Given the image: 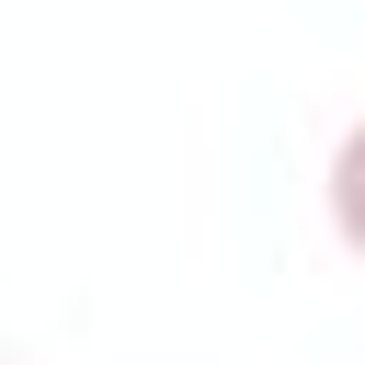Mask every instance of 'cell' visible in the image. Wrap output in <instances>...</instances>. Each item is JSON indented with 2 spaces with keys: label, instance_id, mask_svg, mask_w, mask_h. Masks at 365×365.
<instances>
[{
  "label": "cell",
  "instance_id": "obj_1",
  "mask_svg": "<svg viewBox=\"0 0 365 365\" xmlns=\"http://www.w3.org/2000/svg\"><path fill=\"white\" fill-rule=\"evenodd\" d=\"M319 205H331V240L365 262V114L331 137V171H319Z\"/></svg>",
  "mask_w": 365,
  "mask_h": 365
},
{
  "label": "cell",
  "instance_id": "obj_2",
  "mask_svg": "<svg viewBox=\"0 0 365 365\" xmlns=\"http://www.w3.org/2000/svg\"><path fill=\"white\" fill-rule=\"evenodd\" d=\"M0 365H23V354H0Z\"/></svg>",
  "mask_w": 365,
  "mask_h": 365
}]
</instances>
